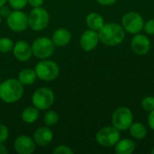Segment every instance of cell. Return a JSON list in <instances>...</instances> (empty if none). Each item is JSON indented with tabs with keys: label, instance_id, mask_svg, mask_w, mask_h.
I'll return each mask as SVG.
<instances>
[{
	"label": "cell",
	"instance_id": "6da1fadb",
	"mask_svg": "<svg viewBox=\"0 0 154 154\" xmlns=\"http://www.w3.org/2000/svg\"><path fill=\"white\" fill-rule=\"evenodd\" d=\"M99 40L107 46H116L120 44L125 36L123 26L116 23H105L98 32Z\"/></svg>",
	"mask_w": 154,
	"mask_h": 154
},
{
	"label": "cell",
	"instance_id": "7a4b0ae2",
	"mask_svg": "<svg viewBox=\"0 0 154 154\" xmlns=\"http://www.w3.org/2000/svg\"><path fill=\"white\" fill-rule=\"evenodd\" d=\"M23 93V84L16 79H10L0 84V98L5 103L19 100Z\"/></svg>",
	"mask_w": 154,
	"mask_h": 154
},
{
	"label": "cell",
	"instance_id": "3957f363",
	"mask_svg": "<svg viewBox=\"0 0 154 154\" xmlns=\"http://www.w3.org/2000/svg\"><path fill=\"white\" fill-rule=\"evenodd\" d=\"M112 125L119 131L129 129L134 121V115L132 111L125 106L117 108L112 115Z\"/></svg>",
	"mask_w": 154,
	"mask_h": 154
},
{
	"label": "cell",
	"instance_id": "277c9868",
	"mask_svg": "<svg viewBox=\"0 0 154 154\" xmlns=\"http://www.w3.org/2000/svg\"><path fill=\"white\" fill-rule=\"evenodd\" d=\"M120 140L119 130L114 126H106L100 129L96 135V141L104 147H112Z\"/></svg>",
	"mask_w": 154,
	"mask_h": 154
},
{
	"label": "cell",
	"instance_id": "5b68a950",
	"mask_svg": "<svg viewBox=\"0 0 154 154\" xmlns=\"http://www.w3.org/2000/svg\"><path fill=\"white\" fill-rule=\"evenodd\" d=\"M49 14L42 7H34L29 14L28 25L33 31H42L49 23Z\"/></svg>",
	"mask_w": 154,
	"mask_h": 154
},
{
	"label": "cell",
	"instance_id": "8992f818",
	"mask_svg": "<svg viewBox=\"0 0 154 154\" xmlns=\"http://www.w3.org/2000/svg\"><path fill=\"white\" fill-rule=\"evenodd\" d=\"M36 76L45 81H50L55 79L59 73L60 69L59 66L51 60H42L40 61L35 67Z\"/></svg>",
	"mask_w": 154,
	"mask_h": 154
},
{
	"label": "cell",
	"instance_id": "52a82bcc",
	"mask_svg": "<svg viewBox=\"0 0 154 154\" xmlns=\"http://www.w3.org/2000/svg\"><path fill=\"white\" fill-rule=\"evenodd\" d=\"M122 24L125 31L132 34H136L143 30L144 22L139 13L129 12L123 16Z\"/></svg>",
	"mask_w": 154,
	"mask_h": 154
},
{
	"label": "cell",
	"instance_id": "ba28073f",
	"mask_svg": "<svg viewBox=\"0 0 154 154\" xmlns=\"http://www.w3.org/2000/svg\"><path fill=\"white\" fill-rule=\"evenodd\" d=\"M32 54L39 59H46L51 56L54 51L53 42L47 37L36 39L32 46Z\"/></svg>",
	"mask_w": 154,
	"mask_h": 154
},
{
	"label": "cell",
	"instance_id": "9c48e42d",
	"mask_svg": "<svg viewBox=\"0 0 154 154\" xmlns=\"http://www.w3.org/2000/svg\"><path fill=\"white\" fill-rule=\"evenodd\" d=\"M54 102L53 92L47 88H42L37 89L32 96V104L38 110H46L51 106Z\"/></svg>",
	"mask_w": 154,
	"mask_h": 154
},
{
	"label": "cell",
	"instance_id": "30bf717a",
	"mask_svg": "<svg viewBox=\"0 0 154 154\" xmlns=\"http://www.w3.org/2000/svg\"><path fill=\"white\" fill-rule=\"evenodd\" d=\"M6 21L9 28L14 32L24 31L28 26V16L21 11L11 12Z\"/></svg>",
	"mask_w": 154,
	"mask_h": 154
},
{
	"label": "cell",
	"instance_id": "8fae6325",
	"mask_svg": "<svg viewBox=\"0 0 154 154\" xmlns=\"http://www.w3.org/2000/svg\"><path fill=\"white\" fill-rule=\"evenodd\" d=\"M131 48L137 55H145L151 49V42L146 35L136 33L131 41Z\"/></svg>",
	"mask_w": 154,
	"mask_h": 154
},
{
	"label": "cell",
	"instance_id": "7c38bea8",
	"mask_svg": "<svg viewBox=\"0 0 154 154\" xmlns=\"http://www.w3.org/2000/svg\"><path fill=\"white\" fill-rule=\"evenodd\" d=\"M14 150L20 154H32L35 150V142L26 135H21L14 141Z\"/></svg>",
	"mask_w": 154,
	"mask_h": 154
},
{
	"label": "cell",
	"instance_id": "4fadbf2b",
	"mask_svg": "<svg viewBox=\"0 0 154 154\" xmlns=\"http://www.w3.org/2000/svg\"><path fill=\"white\" fill-rule=\"evenodd\" d=\"M99 42V36L98 33L94 31V30H87L86 32H84V33L81 35L80 38V46L81 48L86 51H89L94 50Z\"/></svg>",
	"mask_w": 154,
	"mask_h": 154
},
{
	"label": "cell",
	"instance_id": "5bb4252c",
	"mask_svg": "<svg viewBox=\"0 0 154 154\" xmlns=\"http://www.w3.org/2000/svg\"><path fill=\"white\" fill-rule=\"evenodd\" d=\"M14 55L20 61H27L32 55V47L26 42H18L14 45Z\"/></svg>",
	"mask_w": 154,
	"mask_h": 154
},
{
	"label": "cell",
	"instance_id": "9a60e30c",
	"mask_svg": "<svg viewBox=\"0 0 154 154\" xmlns=\"http://www.w3.org/2000/svg\"><path fill=\"white\" fill-rule=\"evenodd\" d=\"M53 134L48 127H41L37 129L33 134V141L40 146H46L52 141Z\"/></svg>",
	"mask_w": 154,
	"mask_h": 154
},
{
	"label": "cell",
	"instance_id": "2e32d148",
	"mask_svg": "<svg viewBox=\"0 0 154 154\" xmlns=\"http://www.w3.org/2000/svg\"><path fill=\"white\" fill-rule=\"evenodd\" d=\"M71 40V33L69 30L61 28L57 30L52 36V42L55 45L62 47L69 43Z\"/></svg>",
	"mask_w": 154,
	"mask_h": 154
},
{
	"label": "cell",
	"instance_id": "e0dca14e",
	"mask_svg": "<svg viewBox=\"0 0 154 154\" xmlns=\"http://www.w3.org/2000/svg\"><path fill=\"white\" fill-rule=\"evenodd\" d=\"M135 143L130 139L119 140L116 144V154H131L135 150Z\"/></svg>",
	"mask_w": 154,
	"mask_h": 154
},
{
	"label": "cell",
	"instance_id": "ac0fdd59",
	"mask_svg": "<svg viewBox=\"0 0 154 154\" xmlns=\"http://www.w3.org/2000/svg\"><path fill=\"white\" fill-rule=\"evenodd\" d=\"M86 23H87V25L91 30H94V31H99L105 24L103 17L99 14H97V13L89 14L86 18Z\"/></svg>",
	"mask_w": 154,
	"mask_h": 154
},
{
	"label": "cell",
	"instance_id": "d6986e66",
	"mask_svg": "<svg viewBox=\"0 0 154 154\" xmlns=\"http://www.w3.org/2000/svg\"><path fill=\"white\" fill-rule=\"evenodd\" d=\"M129 131L131 136L137 140H143L147 135V129L141 123H133L129 127Z\"/></svg>",
	"mask_w": 154,
	"mask_h": 154
},
{
	"label": "cell",
	"instance_id": "ffe728a7",
	"mask_svg": "<svg viewBox=\"0 0 154 154\" xmlns=\"http://www.w3.org/2000/svg\"><path fill=\"white\" fill-rule=\"evenodd\" d=\"M36 77L37 76H36L35 70L32 69H25L19 73L18 80L23 85H31L35 81Z\"/></svg>",
	"mask_w": 154,
	"mask_h": 154
},
{
	"label": "cell",
	"instance_id": "44dd1931",
	"mask_svg": "<svg viewBox=\"0 0 154 154\" xmlns=\"http://www.w3.org/2000/svg\"><path fill=\"white\" fill-rule=\"evenodd\" d=\"M39 117V111L38 108L34 107H27L26 109L23 110V114H22V119L28 124H32L33 122H35Z\"/></svg>",
	"mask_w": 154,
	"mask_h": 154
},
{
	"label": "cell",
	"instance_id": "7402d4cb",
	"mask_svg": "<svg viewBox=\"0 0 154 154\" xmlns=\"http://www.w3.org/2000/svg\"><path fill=\"white\" fill-rule=\"evenodd\" d=\"M59 120V115L54 111H48L44 116V123L47 126H53Z\"/></svg>",
	"mask_w": 154,
	"mask_h": 154
},
{
	"label": "cell",
	"instance_id": "603a6c76",
	"mask_svg": "<svg viewBox=\"0 0 154 154\" xmlns=\"http://www.w3.org/2000/svg\"><path fill=\"white\" fill-rule=\"evenodd\" d=\"M13 46H14V43H13L12 40H10L9 38H1L0 39V51L1 52L5 53V52L11 51Z\"/></svg>",
	"mask_w": 154,
	"mask_h": 154
},
{
	"label": "cell",
	"instance_id": "cb8c5ba5",
	"mask_svg": "<svg viewBox=\"0 0 154 154\" xmlns=\"http://www.w3.org/2000/svg\"><path fill=\"white\" fill-rule=\"evenodd\" d=\"M141 105L145 111L151 112L154 109V97H145L142 100Z\"/></svg>",
	"mask_w": 154,
	"mask_h": 154
},
{
	"label": "cell",
	"instance_id": "d4e9b609",
	"mask_svg": "<svg viewBox=\"0 0 154 154\" xmlns=\"http://www.w3.org/2000/svg\"><path fill=\"white\" fill-rule=\"evenodd\" d=\"M9 4L14 9L20 10L28 4V0H9Z\"/></svg>",
	"mask_w": 154,
	"mask_h": 154
},
{
	"label": "cell",
	"instance_id": "484cf974",
	"mask_svg": "<svg viewBox=\"0 0 154 154\" xmlns=\"http://www.w3.org/2000/svg\"><path fill=\"white\" fill-rule=\"evenodd\" d=\"M54 154H72L73 151L69 148L68 146H64V145H60L58 147L55 148V150L53 151Z\"/></svg>",
	"mask_w": 154,
	"mask_h": 154
},
{
	"label": "cell",
	"instance_id": "4316f807",
	"mask_svg": "<svg viewBox=\"0 0 154 154\" xmlns=\"http://www.w3.org/2000/svg\"><path fill=\"white\" fill-rule=\"evenodd\" d=\"M143 28L146 33L154 34V19H151L147 23H145L143 25Z\"/></svg>",
	"mask_w": 154,
	"mask_h": 154
},
{
	"label": "cell",
	"instance_id": "83f0119b",
	"mask_svg": "<svg viewBox=\"0 0 154 154\" xmlns=\"http://www.w3.org/2000/svg\"><path fill=\"white\" fill-rule=\"evenodd\" d=\"M8 137V129L5 125H0V143H5Z\"/></svg>",
	"mask_w": 154,
	"mask_h": 154
},
{
	"label": "cell",
	"instance_id": "f1b7e54d",
	"mask_svg": "<svg viewBox=\"0 0 154 154\" xmlns=\"http://www.w3.org/2000/svg\"><path fill=\"white\" fill-rule=\"evenodd\" d=\"M10 9L8 7H5L4 5L2 7H0V15L2 17H5V18H7L8 15L10 14Z\"/></svg>",
	"mask_w": 154,
	"mask_h": 154
},
{
	"label": "cell",
	"instance_id": "f546056e",
	"mask_svg": "<svg viewBox=\"0 0 154 154\" xmlns=\"http://www.w3.org/2000/svg\"><path fill=\"white\" fill-rule=\"evenodd\" d=\"M148 125L149 126L154 130V109L152 110L149 114V116H148Z\"/></svg>",
	"mask_w": 154,
	"mask_h": 154
},
{
	"label": "cell",
	"instance_id": "4dcf8cb0",
	"mask_svg": "<svg viewBox=\"0 0 154 154\" xmlns=\"http://www.w3.org/2000/svg\"><path fill=\"white\" fill-rule=\"evenodd\" d=\"M28 3L30 5H32L33 7H39L42 5L43 0H28Z\"/></svg>",
	"mask_w": 154,
	"mask_h": 154
},
{
	"label": "cell",
	"instance_id": "1f68e13d",
	"mask_svg": "<svg viewBox=\"0 0 154 154\" xmlns=\"http://www.w3.org/2000/svg\"><path fill=\"white\" fill-rule=\"evenodd\" d=\"M117 0H97V2L102 5H111L115 4Z\"/></svg>",
	"mask_w": 154,
	"mask_h": 154
},
{
	"label": "cell",
	"instance_id": "d6a6232c",
	"mask_svg": "<svg viewBox=\"0 0 154 154\" xmlns=\"http://www.w3.org/2000/svg\"><path fill=\"white\" fill-rule=\"evenodd\" d=\"M7 153V150L5 148V146L3 144V143H0V154H6Z\"/></svg>",
	"mask_w": 154,
	"mask_h": 154
},
{
	"label": "cell",
	"instance_id": "836d02e7",
	"mask_svg": "<svg viewBox=\"0 0 154 154\" xmlns=\"http://www.w3.org/2000/svg\"><path fill=\"white\" fill-rule=\"evenodd\" d=\"M5 2H6V0H0V7H2L3 5H5Z\"/></svg>",
	"mask_w": 154,
	"mask_h": 154
},
{
	"label": "cell",
	"instance_id": "e575fe53",
	"mask_svg": "<svg viewBox=\"0 0 154 154\" xmlns=\"http://www.w3.org/2000/svg\"><path fill=\"white\" fill-rule=\"evenodd\" d=\"M152 153L154 154V147H153V148H152Z\"/></svg>",
	"mask_w": 154,
	"mask_h": 154
},
{
	"label": "cell",
	"instance_id": "d590c367",
	"mask_svg": "<svg viewBox=\"0 0 154 154\" xmlns=\"http://www.w3.org/2000/svg\"><path fill=\"white\" fill-rule=\"evenodd\" d=\"M0 21H1V20H0Z\"/></svg>",
	"mask_w": 154,
	"mask_h": 154
}]
</instances>
